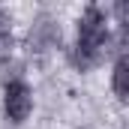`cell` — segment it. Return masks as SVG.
<instances>
[{"label": "cell", "mask_w": 129, "mask_h": 129, "mask_svg": "<svg viewBox=\"0 0 129 129\" xmlns=\"http://www.w3.org/2000/svg\"><path fill=\"white\" fill-rule=\"evenodd\" d=\"M3 108H6V117H9L12 123H24V120L30 117L33 93H30V87H27L21 78H15V81L6 84V90H3Z\"/></svg>", "instance_id": "obj_2"}, {"label": "cell", "mask_w": 129, "mask_h": 129, "mask_svg": "<svg viewBox=\"0 0 129 129\" xmlns=\"http://www.w3.org/2000/svg\"><path fill=\"white\" fill-rule=\"evenodd\" d=\"M105 45H108V15L99 6H87L84 15L78 18V45L72 63L78 69H93L105 57Z\"/></svg>", "instance_id": "obj_1"}, {"label": "cell", "mask_w": 129, "mask_h": 129, "mask_svg": "<svg viewBox=\"0 0 129 129\" xmlns=\"http://www.w3.org/2000/svg\"><path fill=\"white\" fill-rule=\"evenodd\" d=\"M111 84H114V93H117V99H126V96H129V60H126V54H120V57H117Z\"/></svg>", "instance_id": "obj_4"}, {"label": "cell", "mask_w": 129, "mask_h": 129, "mask_svg": "<svg viewBox=\"0 0 129 129\" xmlns=\"http://www.w3.org/2000/svg\"><path fill=\"white\" fill-rule=\"evenodd\" d=\"M9 27H12V18L0 9V36H6V33H9Z\"/></svg>", "instance_id": "obj_5"}, {"label": "cell", "mask_w": 129, "mask_h": 129, "mask_svg": "<svg viewBox=\"0 0 129 129\" xmlns=\"http://www.w3.org/2000/svg\"><path fill=\"white\" fill-rule=\"evenodd\" d=\"M27 45H30L33 54H45L51 51L54 45H60V27L51 15H36L30 24V33H27Z\"/></svg>", "instance_id": "obj_3"}]
</instances>
